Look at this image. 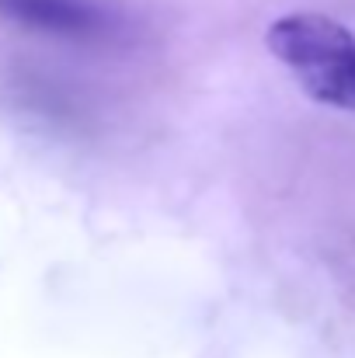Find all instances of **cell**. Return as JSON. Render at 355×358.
<instances>
[{"label": "cell", "instance_id": "7a4b0ae2", "mask_svg": "<svg viewBox=\"0 0 355 358\" xmlns=\"http://www.w3.org/2000/svg\"><path fill=\"white\" fill-rule=\"evenodd\" d=\"M265 42L279 63H286L289 70H296L300 80H307V77L324 73L335 63H342L352 52L355 35L328 14L296 10V14L279 17L268 28Z\"/></svg>", "mask_w": 355, "mask_h": 358}, {"label": "cell", "instance_id": "3957f363", "mask_svg": "<svg viewBox=\"0 0 355 358\" xmlns=\"http://www.w3.org/2000/svg\"><path fill=\"white\" fill-rule=\"evenodd\" d=\"M300 84H303V91H307L314 101H321V105L355 108V45L342 63H335L331 70L314 73V77H307V80H300Z\"/></svg>", "mask_w": 355, "mask_h": 358}, {"label": "cell", "instance_id": "6da1fadb", "mask_svg": "<svg viewBox=\"0 0 355 358\" xmlns=\"http://www.w3.org/2000/svg\"><path fill=\"white\" fill-rule=\"evenodd\" d=\"M0 17L28 31L84 45L116 42L125 31L122 17L102 0H0Z\"/></svg>", "mask_w": 355, "mask_h": 358}]
</instances>
